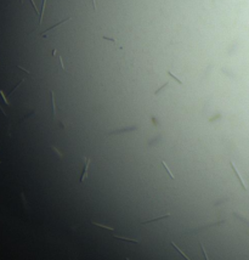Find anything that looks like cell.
I'll return each instance as SVG.
<instances>
[{
    "label": "cell",
    "mask_w": 249,
    "mask_h": 260,
    "mask_svg": "<svg viewBox=\"0 0 249 260\" xmlns=\"http://www.w3.org/2000/svg\"><path fill=\"white\" fill-rule=\"evenodd\" d=\"M230 165H231V168H232V170L234 172V174H236V176H237V179H238V181H239V184H241V186L243 187V190L244 191H247V185H246V182H244V180H243V177H242V175L239 174V172H238V169H237V167H236V164H234L233 162H230Z\"/></svg>",
    "instance_id": "6da1fadb"
},
{
    "label": "cell",
    "mask_w": 249,
    "mask_h": 260,
    "mask_svg": "<svg viewBox=\"0 0 249 260\" xmlns=\"http://www.w3.org/2000/svg\"><path fill=\"white\" fill-rule=\"evenodd\" d=\"M90 163H91V159L88 158L86 162H85V165L83 167V170H81V175H80V180H79L80 182H84L85 179H86V176H88V168L90 165Z\"/></svg>",
    "instance_id": "7a4b0ae2"
},
{
    "label": "cell",
    "mask_w": 249,
    "mask_h": 260,
    "mask_svg": "<svg viewBox=\"0 0 249 260\" xmlns=\"http://www.w3.org/2000/svg\"><path fill=\"white\" fill-rule=\"evenodd\" d=\"M71 18H72V17H71V16H70V17H67V18H63V19H61V21H60V22H57V23H55V24H52V26H51V27H49V28H47V29H46V31H45V32H43V33H40V35H43V37H44V38H45V37H46V34H47V33H49V32H50V31H52V29H54V28H56V27H58V26H61V24H62V23H65V22H66V21H68V19H71Z\"/></svg>",
    "instance_id": "3957f363"
},
{
    "label": "cell",
    "mask_w": 249,
    "mask_h": 260,
    "mask_svg": "<svg viewBox=\"0 0 249 260\" xmlns=\"http://www.w3.org/2000/svg\"><path fill=\"white\" fill-rule=\"evenodd\" d=\"M171 214L168 213L165 215H162L159 218H153V219H150V220H146V221H142V224H150V222H154V221H159V220H163V219H167V218H170Z\"/></svg>",
    "instance_id": "277c9868"
},
{
    "label": "cell",
    "mask_w": 249,
    "mask_h": 260,
    "mask_svg": "<svg viewBox=\"0 0 249 260\" xmlns=\"http://www.w3.org/2000/svg\"><path fill=\"white\" fill-rule=\"evenodd\" d=\"M51 92V102H52V118L54 120H56V104H55V94L54 91H50Z\"/></svg>",
    "instance_id": "5b68a950"
},
{
    "label": "cell",
    "mask_w": 249,
    "mask_h": 260,
    "mask_svg": "<svg viewBox=\"0 0 249 260\" xmlns=\"http://www.w3.org/2000/svg\"><path fill=\"white\" fill-rule=\"evenodd\" d=\"M113 238H117V239H120V241H125V242H131V243H140L137 239H133V238H127V237H120V236H117V235H113Z\"/></svg>",
    "instance_id": "8992f818"
},
{
    "label": "cell",
    "mask_w": 249,
    "mask_h": 260,
    "mask_svg": "<svg viewBox=\"0 0 249 260\" xmlns=\"http://www.w3.org/2000/svg\"><path fill=\"white\" fill-rule=\"evenodd\" d=\"M170 244H171V247H174V248H175V249H176V250H177V252H179L180 254H181V255H182V257H184V258H185L186 260H191V259H190V258H188V257H187V255H186L185 253H184V250H181V249H180V248H179L177 245H176V244H175L174 242H172V241L170 242Z\"/></svg>",
    "instance_id": "52a82bcc"
},
{
    "label": "cell",
    "mask_w": 249,
    "mask_h": 260,
    "mask_svg": "<svg viewBox=\"0 0 249 260\" xmlns=\"http://www.w3.org/2000/svg\"><path fill=\"white\" fill-rule=\"evenodd\" d=\"M161 163H162V165L164 167V169H165V170H167V172L169 173V175H170V177H171V179H175V175L171 173V170H169V168H168V165H167V163H165V162H164L163 159H161Z\"/></svg>",
    "instance_id": "ba28073f"
},
{
    "label": "cell",
    "mask_w": 249,
    "mask_h": 260,
    "mask_svg": "<svg viewBox=\"0 0 249 260\" xmlns=\"http://www.w3.org/2000/svg\"><path fill=\"white\" fill-rule=\"evenodd\" d=\"M199 247H200V249H202V253H203V257H204V259H205V260H209L208 254H207V250H205V247H204V244H203L202 242H199Z\"/></svg>",
    "instance_id": "9c48e42d"
},
{
    "label": "cell",
    "mask_w": 249,
    "mask_h": 260,
    "mask_svg": "<svg viewBox=\"0 0 249 260\" xmlns=\"http://www.w3.org/2000/svg\"><path fill=\"white\" fill-rule=\"evenodd\" d=\"M94 226H97V227H101V229H105V230H109V231H114V229H111V227H108V226H105V225H101V224H99V222H95V221H93L91 222Z\"/></svg>",
    "instance_id": "30bf717a"
},
{
    "label": "cell",
    "mask_w": 249,
    "mask_h": 260,
    "mask_svg": "<svg viewBox=\"0 0 249 260\" xmlns=\"http://www.w3.org/2000/svg\"><path fill=\"white\" fill-rule=\"evenodd\" d=\"M45 6H46V0H43V6H41V12H40V21H39V24H41V21H43V16H44Z\"/></svg>",
    "instance_id": "8fae6325"
},
{
    "label": "cell",
    "mask_w": 249,
    "mask_h": 260,
    "mask_svg": "<svg viewBox=\"0 0 249 260\" xmlns=\"http://www.w3.org/2000/svg\"><path fill=\"white\" fill-rule=\"evenodd\" d=\"M168 74H169V76H170V77H171L172 79H175V80L177 81V83H179V84H182V81H181V80H180V79H177V78H176V77L174 76V74H172V73H171V72H168Z\"/></svg>",
    "instance_id": "7c38bea8"
},
{
    "label": "cell",
    "mask_w": 249,
    "mask_h": 260,
    "mask_svg": "<svg viewBox=\"0 0 249 260\" xmlns=\"http://www.w3.org/2000/svg\"><path fill=\"white\" fill-rule=\"evenodd\" d=\"M168 85H169V83H168V81H167V83H165V84H164L163 86H161L159 89H158V90H156V92H154V94H156V95H157V94H159V91H161V90H163V89H164L165 86H168Z\"/></svg>",
    "instance_id": "4fadbf2b"
},
{
    "label": "cell",
    "mask_w": 249,
    "mask_h": 260,
    "mask_svg": "<svg viewBox=\"0 0 249 260\" xmlns=\"http://www.w3.org/2000/svg\"><path fill=\"white\" fill-rule=\"evenodd\" d=\"M31 3H32V5H33V9H34V12L38 15V8H37V5H35V3H34V0H31Z\"/></svg>",
    "instance_id": "5bb4252c"
},
{
    "label": "cell",
    "mask_w": 249,
    "mask_h": 260,
    "mask_svg": "<svg viewBox=\"0 0 249 260\" xmlns=\"http://www.w3.org/2000/svg\"><path fill=\"white\" fill-rule=\"evenodd\" d=\"M19 1H21V4H22V5H23V0H19Z\"/></svg>",
    "instance_id": "9a60e30c"
},
{
    "label": "cell",
    "mask_w": 249,
    "mask_h": 260,
    "mask_svg": "<svg viewBox=\"0 0 249 260\" xmlns=\"http://www.w3.org/2000/svg\"><path fill=\"white\" fill-rule=\"evenodd\" d=\"M125 260H130V259H129V258H125Z\"/></svg>",
    "instance_id": "2e32d148"
}]
</instances>
